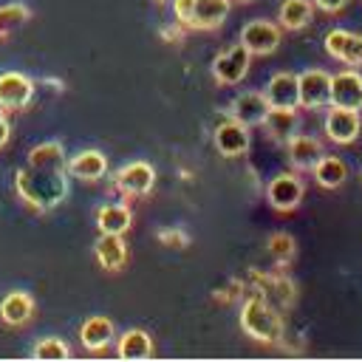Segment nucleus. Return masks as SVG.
<instances>
[{
    "instance_id": "21",
    "label": "nucleus",
    "mask_w": 362,
    "mask_h": 362,
    "mask_svg": "<svg viewBox=\"0 0 362 362\" xmlns=\"http://www.w3.org/2000/svg\"><path fill=\"white\" fill-rule=\"evenodd\" d=\"M229 11H232V3L229 0H195L189 28L212 31V28H218L229 17Z\"/></svg>"
},
{
    "instance_id": "9",
    "label": "nucleus",
    "mask_w": 362,
    "mask_h": 362,
    "mask_svg": "<svg viewBox=\"0 0 362 362\" xmlns=\"http://www.w3.org/2000/svg\"><path fill=\"white\" fill-rule=\"evenodd\" d=\"M325 45V54L337 62H345L351 68L362 65V34H354V31H345V28H331L322 40Z\"/></svg>"
},
{
    "instance_id": "17",
    "label": "nucleus",
    "mask_w": 362,
    "mask_h": 362,
    "mask_svg": "<svg viewBox=\"0 0 362 362\" xmlns=\"http://www.w3.org/2000/svg\"><path fill=\"white\" fill-rule=\"evenodd\" d=\"M93 255H96V263L105 272H122L127 266L124 235H99V240L93 243Z\"/></svg>"
},
{
    "instance_id": "12",
    "label": "nucleus",
    "mask_w": 362,
    "mask_h": 362,
    "mask_svg": "<svg viewBox=\"0 0 362 362\" xmlns=\"http://www.w3.org/2000/svg\"><path fill=\"white\" fill-rule=\"evenodd\" d=\"M212 139H215L218 153H221V156H226V158H238V156L249 153V147H252L249 127H246V124H240V122H235V119L221 122V124L215 127V136H212Z\"/></svg>"
},
{
    "instance_id": "4",
    "label": "nucleus",
    "mask_w": 362,
    "mask_h": 362,
    "mask_svg": "<svg viewBox=\"0 0 362 362\" xmlns=\"http://www.w3.org/2000/svg\"><path fill=\"white\" fill-rule=\"evenodd\" d=\"M113 187L124 198H144L156 187V170L147 161H130V164H124V167L116 170Z\"/></svg>"
},
{
    "instance_id": "31",
    "label": "nucleus",
    "mask_w": 362,
    "mask_h": 362,
    "mask_svg": "<svg viewBox=\"0 0 362 362\" xmlns=\"http://www.w3.org/2000/svg\"><path fill=\"white\" fill-rule=\"evenodd\" d=\"M311 3H314L320 11H325V14H337L339 8H345L348 0H311Z\"/></svg>"
},
{
    "instance_id": "2",
    "label": "nucleus",
    "mask_w": 362,
    "mask_h": 362,
    "mask_svg": "<svg viewBox=\"0 0 362 362\" xmlns=\"http://www.w3.org/2000/svg\"><path fill=\"white\" fill-rule=\"evenodd\" d=\"M240 331L263 345H277L283 339V317L263 297L252 294L240 305Z\"/></svg>"
},
{
    "instance_id": "1",
    "label": "nucleus",
    "mask_w": 362,
    "mask_h": 362,
    "mask_svg": "<svg viewBox=\"0 0 362 362\" xmlns=\"http://www.w3.org/2000/svg\"><path fill=\"white\" fill-rule=\"evenodd\" d=\"M14 195L34 212H51L68 198V156L62 141H42L28 150L14 175Z\"/></svg>"
},
{
    "instance_id": "15",
    "label": "nucleus",
    "mask_w": 362,
    "mask_h": 362,
    "mask_svg": "<svg viewBox=\"0 0 362 362\" xmlns=\"http://www.w3.org/2000/svg\"><path fill=\"white\" fill-rule=\"evenodd\" d=\"M116 339V325L107 317H88L79 325V342L88 354H102Z\"/></svg>"
},
{
    "instance_id": "18",
    "label": "nucleus",
    "mask_w": 362,
    "mask_h": 362,
    "mask_svg": "<svg viewBox=\"0 0 362 362\" xmlns=\"http://www.w3.org/2000/svg\"><path fill=\"white\" fill-rule=\"evenodd\" d=\"M263 127L266 133L274 139V141H291L297 133H300V116H297V107H269L266 119H263Z\"/></svg>"
},
{
    "instance_id": "24",
    "label": "nucleus",
    "mask_w": 362,
    "mask_h": 362,
    "mask_svg": "<svg viewBox=\"0 0 362 362\" xmlns=\"http://www.w3.org/2000/svg\"><path fill=\"white\" fill-rule=\"evenodd\" d=\"M277 20H280V28H286V31H303L314 20V3L311 0H283Z\"/></svg>"
},
{
    "instance_id": "32",
    "label": "nucleus",
    "mask_w": 362,
    "mask_h": 362,
    "mask_svg": "<svg viewBox=\"0 0 362 362\" xmlns=\"http://www.w3.org/2000/svg\"><path fill=\"white\" fill-rule=\"evenodd\" d=\"M8 139H11V119L0 110V150L8 144Z\"/></svg>"
},
{
    "instance_id": "29",
    "label": "nucleus",
    "mask_w": 362,
    "mask_h": 362,
    "mask_svg": "<svg viewBox=\"0 0 362 362\" xmlns=\"http://www.w3.org/2000/svg\"><path fill=\"white\" fill-rule=\"evenodd\" d=\"M158 243H164V246H170V249H181V246L189 243V238H187V232H181V229H161V232H158Z\"/></svg>"
},
{
    "instance_id": "16",
    "label": "nucleus",
    "mask_w": 362,
    "mask_h": 362,
    "mask_svg": "<svg viewBox=\"0 0 362 362\" xmlns=\"http://www.w3.org/2000/svg\"><path fill=\"white\" fill-rule=\"evenodd\" d=\"M105 173H107V156L102 150H79L76 156L68 158V175L85 184L105 178Z\"/></svg>"
},
{
    "instance_id": "7",
    "label": "nucleus",
    "mask_w": 362,
    "mask_h": 362,
    "mask_svg": "<svg viewBox=\"0 0 362 362\" xmlns=\"http://www.w3.org/2000/svg\"><path fill=\"white\" fill-rule=\"evenodd\" d=\"M249 62H252V54L238 42L212 59V76L218 85H238L249 74Z\"/></svg>"
},
{
    "instance_id": "33",
    "label": "nucleus",
    "mask_w": 362,
    "mask_h": 362,
    "mask_svg": "<svg viewBox=\"0 0 362 362\" xmlns=\"http://www.w3.org/2000/svg\"><path fill=\"white\" fill-rule=\"evenodd\" d=\"M161 37H164V40H178V28H164Z\"/></svg>"
},
{
    "instance_id": "30",
    "label": "nucleus",
    "mask_w": 362,
    "mask_h": 362,
    "mask_svg": "<svg viewBox=\"0 0 362 362\" xmlns=\"http://www.w3.org/2000/svg\"><path fill=\"white\" fill-rule=\"evenodd\" d=\"M192 6H195V0H173V14H175V23L178 25H189Z\"/></svg>"
},
{
    "instance_id": "19",
    "label": "nucleus",
    "mask_w": 362,
    "mask_h": 362,
    "mask_svg": "<svg viewBox=\"0 0 362 362\" xmlns=\"http://www.w3.org/2000/svg\"><path fill=\"white\" fill-rule=\"evenodd\" d=\"M269 107H297V74L280 71L266 82L263 90Z\"/></svg>"
},
{
    "instance_id": "5",
    "label": "nucleus",
    "mask_w": 362,
    "mask_h": 362,
    "mask_svg": "<svg viewBox=\"0 0 362 362\" xmlns=\"http://www.w3.org/2000/svg\"><path fill=\"white\" fill-rule=\"evenodd\" d=\"M331 93V74L322 68H308L297 74V107L305 110H320L328 105Z\"/></svg>"
},
{
    "instance_id": "35",
    "label": "nucleus",
    "mask_w": 362,
    "mask_h": 362,
    "mask_svg": "<svg viewBox=\"0 0 362 362\" xmlns=\"http://www.w3.org/2000/svg\"><path fill=\"white\" fill-rule=\"evenodd\" d=\"M240 3H249V0H240Z\"/></svg>"
},
{
    "instance_id": "26",
    "label": "nucleus",
    "mask_w": 362,
    "mask_h": 362,
    "mask_svg": "<svg viewBox=\"0 0 362 362\" xmlns=\"http://www.w3.org/2000/svg\"><path fill=\"white\" fill-rule=\"evenodd\" d=\"M31 20V6L25 0H11L0 6V40L20 31L25 23Z\"/></svg>"
},
{
    "instance_id": "11",
    "label": "nucleus",
    "mask_w": 362,
    "mask_h": 362,
    "mask_svg": "<svg viewBox=\"0 0 362 362\" xmlns=\"http://www.w3.org/2000/svg\"><path fill=\"white\" fill-rule=\"evenodd\" d=\"M283 34H280V25L269 23V20H252L243 25L240 31V45L255 57V54H272L277 45H280Z\"/></svg>"
},
{
    "instance_id": "13",
    "label": "nucleus",
    "mask_w": 362,
    "mask_h": 362,
    "mask_svg": "<svg viewBox=\"0 0 362 362\" xmlns=\"http://www.w3.org/2000/svg\"><path fill=\"white\" fill-rule=\"evenodd\" d=\"M37 305H34V297L23 288H14L8 291L3 300H0V322L8 325V328H23L31 322Z\"/></svg>"
},
{
    "instance_id": "23",
    "label": "nucleus",
    "mask_w": 362,
    "mask_h": 362,
    "mask_svg": "<svg viewBox=\"0 0 362 362\" xmlns=\"http://www.w3.org/2000/svg\"><path fill=\"white\" fill-rule=\"evenodd\" d=\"M116 356L119 359H150L153 356V337L141 328H130L116 339Z\"/></svg>"
},
{
    "instance_id": "3",
    "label": "nucleus",
    "mask_w": 362,
    "mask_h": 362,
    "mask_svg": "<svg viewBox=\"0 0 362 362\" xmlns=\"http://www.w3.org/2000/svg\"><path fill=\"white\" fill-rule=\"evenodd\" d=\"M37 93V85L23 71H3L0 74V110L3 113H20L31 107Z\"/></svg>"
},
{
    "instance_id": "28",
    "label": "nucleus",
    "mask_w": 362,
    "mask_h": 362,
    "mask_svg": "<svg viewBox=\"0 0 362 362\" xmlns=\"http://www.w3.org/2000/svg\"><path fill=\"white\" fill-rule=\"evenodd\" d=\"M269 255H272V260H274L277 266H288V263L294 260V255H297L294 238L286 235V232L272 235V238H269Z\"/></svg>"
},
{
    "instance_id": "6",
    "label": "nucleus",
    "mask_w": 362,
    "mask_h": 362,
    "mask_svg": "<svg viewBox=\"0 0 362 362\" xmlns=\"http://www.w3.org/2000/svg\"><path fill=\"white\" fill-rule=\"evenodd\" d=\"M305 195V184L297 173H280L266 187V201L274 212H294Z\"/></svg>"
},
{
    "instance_id": "14",
    "label": "nucleus",
    "mask_w": 362,
    "mask_h": 362,
    "mask_svg": "<svg viewBox=\"0 0 362 362\" xmlns=\"http://www.w3.org/2000/svg\"><path fill=\"white\" fill-rule=\"evenodd\" d=\"M266 113H269V102H266V96L260 90H243V93H238L235 102H232V107H229V119H235V122H240L246 127L263 124Z\"/></svg>"
},
{
    "instance_id": "20",
    "label": "nucleus",
    "mask_w": 362,
    "mask_h": 362,
    "mask_svg": "<svg viewBox=\"0 0 362 362\" xmlns=\"http://www.w3.org/2000/svg\"><path fill=\"white\" fill-rule=\"evenodd\" d=\"M288 150V164L294 170H314V164L322 158V144L314 136H294L291 141H286Z\"/></svg>"
},
{
    "instance_id": "34",
    "label": "nucleus",
    "mask_w": 362,
    "mask_h": 362,
    "mask_svg": "<svg viewBox=\"0 0 362 362\" xmlns=\"http://www.w3.org/2000/svg\"><path fill=\"white\" fill-rule=\"evenodd\" d=\"M156 3H164V0H156Z\"/></svg>"
},
{
    "instance_id": "27",
    "label": "nucleus",
    "mask_w": 362,
    "mask_h": 362,
    "mask_svg": "<svg viewBox=\"0 0 362 362\" xmlns=\"http://www.w3.org/2000/svg\"><path fill=\"white\" fill-rule=\"evenodd\" d=\"M31 356H34V359H71L74 351H71V345H68L65 339H59V337H42V339L31 348Z\"/></svg>"
},
{
    "instance_id": "25",
    "label": "nucleus",
    "mask_w": 362,
    "mask_h": 362,
    "mask_svg": "<svg viewBox=\"0 0 362 362\" xmlns=\"http://www.w3.org/2000/svg\"><path fill=\"white\" fill-rule=\"evenodd\" d=\"M311 173H314L317 184H320L322 189H337V187H342L345 178H348V167H345V161L337 158V156H325V153H322V158L314 164Z\"/></svg>"
},
{
    "instance_id": "22",
    "label": "nucleus",
    "mask_w": 362,
    "mask_h": 362,
    "mask_svg": "<svg viewBox=\"0 0 362 362\" xmlns=\"http://www.w3.org/2000/svg\"><path fill=\"white\" fill-rule=\"evenodd\" d=\"M96 226L102 235H124L133 226V212L127 204H102L96 209Z\"/></svg>"
},
{
    "instance_id": "8",
    "label": "nucleus",
    "mask_w": 362,
    "mask_h": 362,
    "mask_svg": "<svg viewBox=\"0 0 362 362\" xmlns=\"http://www.w3.org/2000/svg\"><path fill=\"white\" fill-rule=\"evenodd\" d=\"M328 105L345 107V110H362V74L356 71H339L331 74V93Z\"/></svg>"
},
{
    "instance_id": "10",
    "label": "nucleus",
    "mask_w": 362,
    "mask_h": 362,
    "mask_svg": "<svg viewBox=\"0 0 362 362\" xmlns=\"http://www.w3.org/2000/svg\"><path fill=\"white\" fill-rule=\"evenodd\" d=\"M325 136L334 141V144H354L359 139V130H362V119L356 110H345V107H328L325 113Z\"/></svg>"
}]
</instances>
